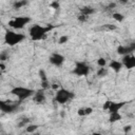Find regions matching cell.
Listing matches in <instances>:
<instances>
[{"label":"cell","mask_w":135,"mask_h":135,"mask_svg":"<svg viewBox=\"0 0 135 135\" xmlns=\"http://www.w3.org/2000/svg\"><path fill=\"white\" fill-rule=\"evenodd\" d=\"M53 28V26H41V25H38V24H35L33 25L31 28H30V35L32 37L33 40H40L42 39Z\"/></svg>","instance_id":"obj_1"},{"label":"cell","mask_w":135,"mask_h":135,"mask_svg":"<svg viewBox=\"0 0 135 135\" xmlns=\"http://www.w3.org/2000/svg\"><path fill=\"white\" fill-rule=\"evenodd\" d=\"M11 94H13V95L17 96V98H18V99H19V101L21 102L22 100H24V99L28 98L30 96L34 95V94H35V92H34L33 90H31V89H27V88H23V86H16V88H14V89L11 91Z\"/></svg>","instance_id":"obj_2"},{"label":"cell","mask_w":135,"mask_h":135,"mask_svg":"<svg viewBox=\"0 0 135 135\" xmlns=\"http://www.w3.org/2000/svg\"><path fill=\"white\" fill-rule=\"evenodd\" d=\"M74 98V94L65 89H59L56 92V96H55V101H57L60 104H63L65 102H68L69 100Z\"/></svg>","instance_id":"obj_3"},{"label":"cell","mask_w":135,"mask_h":135,"mask_svg":"<svg viewBox=\"0 0 135 135\" xmlns=\"http://www.w3.org/2000/svg\"><path fill=\"white\" fill-rule=\"evenodd\" d=\"M24 38H25V36L23 34H18V33H14V32H7L5 34V42L12 46L21 42Z\"/></svg>","instance_id":"obj_4"},{"label":"cell","mask_w":135,"mask_h":135,"mask_svg":"<svg viewBox=\"0 0 135 135\" xmlns=\"http://www.w3.org/2000/svg\"><path fill=\"white\" fill-rule=\"evenodd\" d=\"M30 21H31V18H28V17H16L8 22V25L15 30H20L25 24H27Z\"/></svg>","instance_id":"obj_5"},{"label":"cell","mask_w":135,"mask_h":135,"mask_svg":"<svg viewBox=\"0 0 135 135\" xmlns=\"http://www.w3.org/2000/svg\"><path fill=\"white\" fill-rule=\"evenodd\" d=\"M73 73L77 76H88L90 73V66L85 62H77Z\"/></svg>","instance_id":"obj_6"},{"label":"cell","mask_w":135,"mask_h":135,"mask_svg":"<svg viewBox=\"0 0 135 135\" xmlns=\"http://www.w3.org/2000/svg\"><path fill=\"white\" fill-rule=\"evenodd\" d=\"M126 104V102H115V101H105V103L103 104V110H108L110 113H113V112H118L123 105Z\"/></svg>","instance_id":"obj_7"},{"label":"cell","mask_w":135,"mask_h":135,"mask_svg":"<svg viewBox=\"0 0 135 135\" xmlns=\"http://www.w3.org/2000/svg\"><path fill=\"white\" fill-rule=\"evenodd\" d=\"M135 51V42L130 43L128 45H120L117 47V53L121 56H126V55H130Z\"/></svg>","instance_id":"obj_8"},{"label":"cell","mask_w":135,"mask_h":135,"mask_svg":"<svg viewBox=\"0 0 135 135\" xmlns=\"http://www.w3.org/2000/svg\"><path fill=\"white\" fill-rule=\"evenodd\" d=\"M18 108L17 103H11L9 101H0V109L3 113H12Z\"/></svg>","instance_id":"obj_9"},{"label":"cell","mask_w":135,"mask_h":135,"mask_svg":"<svg viewBox=\"0 0 135 135\" xmlns=\"http://www.w3.org/2000/svg\"><path fill=\"white\" fill-rule=\"evenodd\" d=\"M64 60H65L64 56H62V55L59 54V53H54V54H52V55L50 56V62H51L53 65H55V66H60V65H62V63L64 62Z\"/></svg>","instance_id":"obj_10"},{"label":"cell","mask_w":135,"mask_h":135,"mask_svg":"<svg viewBox=\"0 0 135 135\" xmlns=\"http://www.w3.org/2000/svg\"><path fill=\"white\" fill-rule=\"evenodd\" d=\"M34 101L37 104H42L45 102V94H44V89L38 90L34 94Z\"/></svg>","instance_id":"obj_11"},{"label":"cell","mask_w":135,"mask_h":135,"mask_svg":"<svg viewBox=\"0 0 135 135\" xmlns=\"http://www.w3.org/2000/svg\"><path fill=\"white\" fill-rule=\"evenodd\" d=\"M122 63H123V65H124L126 68H128V69L135 68V57L132 56L131 54H130V55H126V56H123Z\"/></svg>","instance_id":"obj_12"},{"label":"cell","mask_w":135,"mask_h":135,"mask_svg":"<svg viewBox=\"0 0 135 135\" xmlns=\"http://www.w3.org/2000/svg\"><path fill=\"white\" fill-rule=\"evenodd\" d=\"M122 66H123V63L120 62V61H118V60H112L110 62V64H109V68L111 70H113L114 72H116V73L120 72L121 69H122Z\"/></svg>","instance_id":"obj_13"},{"label":"cell","mask_w":135,"mask_h":135,"mask_svg":"<svg viewBox=\"0 0 135 135\" xmlns=\"http://www.w3.org/2000/svg\"><path fill=\"white\" fill-rule=\"evenodd\" d=\"M94 12H95V9L93 7H90V6H83V7L80 8V13L83 14V15H86V16L92 15Z\"/></svg>","instance_id":"obj_14"},{"label":"cell","mask_w":135,"mask_h":135,"mask_svg":"<svg viewBox=\"0 0 135 135\" xmlns=\"http://www.w3.org/2000/svg\"><path fill=\"white\" fill-rule=\"evenodd\" d=\"M27 0H17L15 3H14V5H13V7L15 8V9H19V8H21V7H23V6H25V5H27Z\"/></svg>","instance_id":"obj_15"},{"label":"cell","mask_w":135,"mask_h":135,"mask_svg":"<svg viewBox=\"0 0 135 135\" xmlns=\"http://www.w3.org/2000/svg\"><path fill=\"white\" fill-rule=\"evenodd\" d=\"M110 122H116L118 120L121 119V115L118 113V112H113V113H110Z\"/></svg>","instance_id":"obj_16"},{"label":"cell","mask_w":135,"mask_h":135,"mask_svg":"<svg viewBox=\"0 0 135 135\" xmlns=\"http://www.w3.org/2000/svg\"><path fill=\"white\" fill-rule=\"evenodd\" d=\"M96 74H97L98 77H104L108 74V70L104 66H99V69L97 70V73Z\"/></svg>","instance_id":"obj_17"},{"label":"cell","mask_w":135,"mask_h":135,"mask_svg":"<svg viewBox=\"0 0 135 135\" xmlns=\"http://www.w3.org/2000/svg\"><path fill=\"white\" fill-rule=\"evenodd\" d=\"M28 122H30V119L24 117V118H22V119L18 122V124H17V126H18V128H23V127H26Z\"/></svg>","instance_id":"obj_18"},{"label":"cell","mask_w":135,"mask_h":135,"mask_svg":"<svg viewBox=\"0 0 135 135\" xmlns=\"http://www.w3.org/2000/svg\"><path fill=\"white\" fill-rule=\"evenodd\" d=\"M113 18H114L116 21L121 22V21H123L124 16H123L122 14H120V13H114V14H113Z\"/></svg>","instance_id":"obj_19"},{"label":"cell","mask_w":135,"mask_h":135,"mask_svg":"<svg viewBox=\"0 0 135 135\" xmlns=\"http://www.w3.org/2000/svg\"><path fill=\"white\" fill-rule=\"evenodd\" d=\"M37 129H38V126H37V124H30V126L26 127L25 131H26L27 133H34Z\"/></svg>","instance_id":"obj_20"},{"label":"cell","mask_w":135,"mask_h":135,"mask_svg":"<svg viewBox=\"0 0 135 135\" xmlns=\"http://www.w3.org/2000/svg\"><path fill=\"white\" fill-rule=\"evenodd\" d=\"M68 40H69V37H68L66 35H62V36L59 37V39H58V43H59V44H64V43L68 42Z\"/></svg>","instance_id":"obj_21"},{"label":"cell","mask_w":135,"mask_h":135,"mask_svg":"<svg viewBox=\"0 0 135 135\" xmlns=\"http://www.w3.org/2000/svg\"><path fill=\"white\" fill-rule=\"evenodd\" d=\"M77 19H78V21H79V22H82V23H84V22H86V21H88V19H89V16H86V15H83V14H80V15L77 17Z\"/></svg>","instance_id":"obj_22"},{"label":"cell","mask_w":135,"mask_h":135,"mask_svg":"<svg viewBox=\"0 0 135 135\" xmlns=\"http://www.w3.org/2000/svg\"><path fill=\"white\" fill-rule=\"evenodd\" d=\"M39 76H40V79H41V81L47 80V78H46V75H45V71H44V70H39Z\"/></svg>","instance_id":"obj_23"},{"label":"cell","mask_w":135,"mask_h":135,"mask_svg":"<svg viewBox=\"0 0 135 135\" xmlns=\"http://www.w3.org/2000/svg\"><path fill=\"white\" fill-rule=\"evenodd\" d=\"M97 64H98V66H105L107 60H105L104 58H99V59L97 60Z\"/></svg>","instance_id":"obj_24"},{"label":"cell","mask_w":135,"mask_h":135,"mask_svg":"<svg viewBox=\"0 0 135 135\" xmlns=\"http://www.w3.org/2000/svg\"><path fill=\"white\" fill-rule=\"evenodd\" d=\"M59 6H60V4H59V1H58V0H55L54 2H52V3H51V7H53L54 9L59 8Z\"/></svg>","instance_id":"obj_25"},{"label":"cell","mask_w":135,"mask_h":135,"mask_svg":"<svg viewBox=\"0 0 135 135\" xmlns=\"http://www.w3.org/2000/svg\"><path fill=\"white\" fill-rule=\"evenodd\" d=\"M84 110H85V115H91L93 113V109L91 107H84Z\"/></svg>","instance_id":"obj_26"},{"label":"cell","mask_w":135,"mask_h":135,"mask_svg":"<svg viewBox=\"0 0 135 135\" xmlns=\"http://www.w3.org/2000/svg\"><path fill=\"white\" fill-rule=\"evenodd\" d=\"M77 114H78L79 116H86V115H85V110H84V108H80V109L77 111Z\"/></svg>","instance_id":"obj_27"},{"label":"cell","mask_w":135,"mask_h":135,"mask_svg":"<svg viewBox=\"0 0 135 135\" xmlns=\"http://www.w3.org/2000/svg\"><path fill=\"white\" fill-rule=\"evenodd\" d=\"M41 86H42V89H47L49 88V81L47 80H44V81H41Z\"/></svg>","instance_id":"obj_28"},{"label":"cell","mask_w":135,"mask_h":135,"mask_svg":"<svg viewBox=\"0 0 135 135\" xmlns=\"http://www.w3.org/2000/svg\"><path fill=\"white\" fill-rule=\"evenodd\" d=\"M6 57H7L6 53H1V55H0V59H1V61H4V60L6 59Z\"/></svg>","instance_id":"obj_29"},{"label":"cell","mask_w":135,"mask_h":135,"mask_svg":"<svg viewBox=\"0 0 135 135\" xmlns=\"http://www.w3.org/2000/svg\"><path fill=\"white\" fill-rule=\"evenodd\" d=\"M105 26H107L108 30H115L116 28V26L113 25V24H105Z\"/></svg>","instance_id":"obj_30"},{"label":"cell","mask_w":135,"mask_h":135,"mask_svg":"<svg viewBox=\"0 0 135 135\" xmlns=\"http://www.w3.org/2000/svg\"><path fill=\"white\" fill-rule=\"evenodd\" d=\"M131 129H132V127H131V126H126V127L123 128V132H126V133H127V132H130V131H131Z\"/></svg>","instance_id":"obj_31"},{"label":"cell","mask_w":135,"mask_h":135,"mask_svg":"<svg viewBox=\"0 0 135 135\" xmlns=\"http://www.w3.org/2000/svg\"><path fill=\"white\" fill-rule=\"evenodd\" d=\"M51 88L54 89V90H59V85H58L57 83H53V84L51 85Z\"/></svg>","instance_id":"obj_32"},{"label":"cell","mask_w":135,"mask_h":135,"mask_svg":"<svg viewBox=\"0 0 135 135\" xmlns=\"http://www.w3.org/2000/svg\"><path fill=\"white\" fill-rule=\"evenodd\" d=\"M117 1H118L119 3H122V4H126V3H127V2L129 1V0H117Z\"/></svg>","instance_id":"obj_33"},{"label":"cell","mask_w":135,"mask_h":135,"mask_svg":"<svg viewBox=\"0 0 135 135\" xmlns=\"http://www.w3.org/2000/svg\"><path fill=\"white\" fill-rule=\"evenodd\" d=\"M116 6V3H110L109 4V7H111V8H113V7H115Z\"/></svg>","instance_id":"obj_34"}]
</instances>
